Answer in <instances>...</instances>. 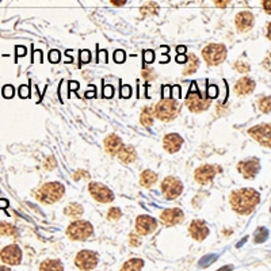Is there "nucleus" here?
Here are the masks:
<instances>
[{
  "label": "nucleus",
  "mask_w": 271,
  "mask_h": 271,
  "mask_svg": "<svg viewBox=\"0 0 271 271\" xmlns=\"http://www.w3.org/2000/svg\"><path fill=\"white\" fill-rule=\"evenodd\" d=\"M229 202L233 211L237 214H251L255 207L259 205L260 195L254 189H237L231 193Z\"/></svg>",
  "instance_id": "1"
},
{
  "label": "nucleus",
  "mask_w": 271,
  "mask_h": 271,
  "mask_svg": "<svg viewBox=\"0 0 271 271\" xmlns=\"http://www.w3.org/2000/svg\"><path fill=\"white\" fill-rule=\"evenodd\" d=\"M65 193L64 184L60 182H49L42 184L39 189L34 193L35 198L42 203H54L63 198Z\"/></svg>",
  "instance_id": "2"
},
{
  "label": "nucleus",
  "mask_w": 271,
  "mask_h": 271,
  "mask_svg": "<svg viewBox=\"0 0 271 271\" xmlns=\"http://www.w3.org/2000/svg\"><path fill=\"white\" fill-rule=\"evenodd\" d=\"M153 111H155V117L157 119L168 122V121H172L178 117V114L180 113V103L171 97H164L155 106Z\"/></svg>",
  "instance_id": "3"
},
{
  "label": "nucleus",
  "mask_w": 271,
  "mask_h": 271,
  "mask_svg": "<svg viewBox=\"0 0 271 271\" xmlns=\"http://www.w3.org/2000/svg\"><path fill=\"white\" fill-rule=\"evenodd\" d=\"M186 106L193 113H202V111H205V110L209 108V106H210V99L203 98V95L198 91L197 84L193 83L191 88L187 92V97H186Z\"/></svg>",
  "instance_id": "4"
},
{
  "label": "nucleus",
  "mask_w": 271,
  "mask_h": 271,
  "mask_svg": "<svg viewBox=\"0 0 271 271\" xmlns=\"http://www.w3.org/2000/svg\"><path fill=\"white\" fill-rule=\"evenodd\" d=\"M202 57L210 67L220 65L227 59V48L222 43H209L202 50Z\"/></svg>",
  "instance_id": "5"
},
{
  "label": "nucleus",
  "mask_w": 271,
  "mask_h": 271,
  "mask_svg": "<svg viewBox=\"0 0 271 271\" xmlns=\"http://www.w3.org/2000/svg\"><path fill=\"white\" fill-rule=\"evenodd\" d=\"M67 235L70 240H76V241H81V240H87L94 235V228L88 221H83V220H77V221L70 222L68 228H67Z\"/></svg>",
  "instance_id": "6"
},
{
  "label": "nucleus",
  "mask_w": 271,
  "mask_h": 271,
  "mask_svg": "<svg viewBox=\"0 0 271 271\" xmlns=\"http://www.w3.org/2000/svg\"><path fill=\"white\" fill-rule=\"evenodd\" d=\"M248 135L265 148H271V124H259L248 130Z\"/></svg>",
  "instance_id": "7"
},
{
  "label": "nucleus",
  "mask_w": 271,
  "mask_h": 271,
  "mask_svg": "<svg viewBox=\"0 0 271 271\" xmlns=\"http://www.w3.org/2000/svg\"><path fill=\"white\" fill-rule=\"evenodd\" d=\"M88 191L95 201L101 203H108L114 201V193L108 189L107 186L99 183V182H91L88 184Z\"/></svg>",
  "instance_id": "8"
},
{
  "label": "nucleus",
  "mask_w": 271,
  "mask_h": 271,
  "mask_svg": "<svg viewBox=\"0 0 271 271\" xmlns=\"http://www.w3.org/2000/svg\"><path fill=\"white\" fill-rule=\"evenodd\" d=\"M162 191L167 200H175L183 191V183L175 176H167L163 180Z\"/></svg>",
  "instance_id": "9"
},
{
  "label": "nucleus",
  "mask_w": 271,
  "mask_h": 271,
  "mask_svg": "<svg viewBox=\"0 0 271 271\" xmlns=\"http://www.w3.org/2000/svg\"><path fill=\"white\" fill-rule=\"evenodd\" d=\"M75 265L77 266V269H80L83 271L92 270L98 265V255L90 251V249H83L76 255Z\"/></svg>",
  "instance_id": "10"
},
{
  "label": "nucleus",
  "mask_w": 271,
  "mask_h": 271,
  "mask_svg": "<svg viewBox=\"0 0 271 271\" xmlns=\"http://www.w3.org/2000/svg\"><path fill=\"white\" fill-rule=\"evenodd\" d=\"M221 171V168L218 166H211V164H205V166H201L195 169L194 179L197 183L200 184H207L210 183L213 178L216 176L217 173Z\"/></svg>",
  "instance_id": "11"
},
{
  "label": "nucleus",
  "mask_w": 271,
  "mask_h": 271,
  "mask_svg": "<svg viewBox=\"0 0 271 271\" xmlns=\"http://www.w3.org/2000/svg\"><path fill=\"white\" fill-rule=\"evenodd\" d=\"M0 259L4 265L16 266L21 263L22 260V251L16 244H10L5 245L4 248L0 251Z\"/></svg>",
  "instance_id": "12"
},
{
  "label": "nucleus",
  "mask_w": 271,
  "mask_h": 271,
  "mask_svg": "<svg viewBox=\"0 0 271 271\" xmlns=\"http://www.w3.org/2000/svg\"><path fill=\"white\" fill-rule=\"evenodd\" d=\"M260 169V163L256 157L245 159L237 164V171L244 179H254Z\"/></svg>",
  "instance_id": "13"
},
{
  "label": "nucleus",
  "mask_w": 271,
  "mask_h": 271,
  "mask_svg": "<svg viewBox=\"0 0 271 271\" xmlns=\"http://www.w3.org/2000/svg\"><path fill=\"white\" fill-rule=\"evenodd\" d=\"M136 233L141 236H146L149 233L155 232L157 228V220L151 216H138L136 218Z\"/></svg>",
  "instance_id": "14"
},
{
  "label": "nucleus",
  "mask_w": 271,
  "mask_h": 271,
  "mask_svg": "<svg viewBox=\"0 0 271 271\" xmlns=\"http://www.w3.org/2000/svg\"><path fill=\"white\" fill-rule=\"evenodd\" d=\"M255 16L251 11H240L236 18H235V25L237 32L247 33L249 32L252 26H254Z\"/></svg>",
  "instance_id": "15"
},
{
  "label": "nucleus",
  "mask_w": 271,
  "mask_h": 271,
  "mask_svg": "<svg viewBox=\"0 0 271 271\" xmlns=\"http://www.w3.org/2000/svg\"><path fill=\"white\" fill-rule=\"evenodd\" d=\"M184 214L183 211L178 209V207H173V209H166V210L162 211L160 214V221L167 225V227H172V225H176V224H180L183 222Z\"/></svg>",
  "instance_id": "16"
},
{
  "label": "nucleus",
  "mask_w": 271,
  "mask_h": 271,
  "mask_svg": "<svg viewBox=\"0 0 271 271\" xmlns=\"http://www.w3.org/2000/svg\"><path fill=\"white\" fill-rule=\"evenodd\" d=\"M189 233L191 237L197 240V241H202L207 237L209 235V228L206 227L205 221L202 220H194V221L190 224Z\"/></svg>",
  "instance_id": "17"
},
{
  "label": "nucleus",
  "mask_w": 271,
  "mask_h": 271,
  "mask_svg": "<svg viewBox=\"0 0 271 271\" xmlns=\"http://www.w3.org/2000/svg\"><path fill=\"white\" fill-rule=\"evenodd\" d=\"M103 145H104V151L107 152L110 156H117L119 151L124 148V142L117 135H108L103 141Z\"/></svg>",
  "instance_id": "18"
},
{
  "label": "nucleus",
  "mask_w": 271,
  "mask_h": 271,
  "mask_svg": "<svg viewBox=\"0 0 271 271\" xmlns=\"http://www.w3.org/2000/svg\"><path fill=\"white\" fill-rule=\"evenodd\" d=\"M163 145H164V149L168 153H175V152H178L182 148V145H183V138L178 133H169V135L164 136Z\"/></svg>",
  "instance_id": "19"
},
{
  "label": "nucleus",
  "mask_w": 271,
  "mask_h": 271,
  "mask_svg": "<svg viewBox=\"0 0 271 271\" xmlns=\"http://www.w3.org/2000/svg\"><path fill=\"white\" fill-rule=\"evenodd\" d=\"M255 87H256V84H255V81L252 79H249V77H241L235 84V91L238 95H249L255 90Z\"/></svg>",
  "instance_id": "20"
},
{
  "label": "nucleus",
  "mask_w": 271,
  "mask_h": 271,
  "mask_svg": "<svg viewBox=\"0 0 271 271\" xmlns=\"http://www.w3.org/2000/svg\"><path fill=\"white\" fill-rule=\"evenodd\" d=\"M119 159V162L124 163V164H130L133 163L137 159V153H136L135 148L132 145H124V148L119 151V153L117 155Z\"/></svg>",
  "instance_id": "21"
},
{
  "label": "nucleus",
  "mask_w": 271,
  "mask_h": 271,
  "mask_svg": "<svg viewBox=\"0 0 271 271\" xmlns=\"http://www.w3.org/2000/svg\"><path fill=\"white\" fill-rule=\"evenodd\" d=\"M157 180V173L153 172L152 169H145L142 171L140 175V184L145 189H149L153 184L156 183Z\"/></svg>",
  "instance_id": "22"
},
{
  "label": "nucleus",
  "mask_w": 271,
  "mask_h": 271,
  "mask_svg": "<svg viewBox=\"0 0 271 271\" xmlns=\"http://www.w3.org/2000/svg\"><path fill=\"white\" fill-rule=\"evenodd\" d=\"M39 271H64V267L59 259H46L39 265Z\"/></svg>",
  "instance_id": "23"
},
{
  "label": "nucleus",
  "mask_w": 271,
  "mask_h": 271,
  "mask_svg": "<svg viewBox=\"0 0 271 271\" xmlns=\"http://www.w3.org/2000/svg\"><path fill=\"white\" fill-rule=\"evenodd\" d=\"M153 117H155V111L152 110V107L146 106V107L142 108V111H141L140 122L144 125L145 128H151L152 125H153Z\"/></svg>",
  "instance_id": "24"
},
{
  "label": "nucleus",
  "mask_w": 271,
  "mask_h": 271,
  "mask_svg": "<svg viewBox=\"0 0 271 271\" xmlns=\"http://www.w3.org/2000/svg\"><path fill=\"white\" fill-rule=\"evenodd\" d=\"M144 267V260L140 258H135V259H129L128 262H125L121 271H141V269Z\"/></svg>",
  "instance_id": "25"
},
{
  "label": "nucleus",
  "mask_w": 271,
  "mask_h": 271,
  "mask_svg": "<svg viewBox=\"0 0 271 271\" xmlns=\"http://www.w3.org/2000/svg\"><path fill=\"white\" fill-rule=\"evenodd\" d=\"M198 67H200V60H198V57L195 54H190L189 57H187V65H186V68L183 69V75L187 76L194 73L198 69Z\"/></svg>",
  "instance_id": "26"
},
{
  "label": "nucleus",
  "mask_w": 271,
  "mask_h": 271,
  "mask_svg": "<svg viewBox=\"0 0 271 271\" xmlns=\"http://www.w3.org/2000/svg\"><path fill=\"white\" fill-rule=\"evenodd\" d=\"M64 213L69 217H79L83 214V206L77 202H72L64 209Z\"/></svg>",
  "instance_id": "27"
},
{
  "label": "nucleus",
  "mask_w": 271,
  "mask_h": 271,
  "mask_svg": "<svg viewBox=\"0 0 271 271\" xmlns=\"http://www.w3.org/2000/svg\"><path fill=\"white\" fill-rule=\"evenodd\" d=\"M0 236H16V228L8 222H0Z\"/></svg>",
  "instance_id": "28"
},
{
  "label": "nucleus",
  "mask_w": 271,
  "mask_h": 271,
  "mask_svg": "<svg viewBox=\"0 0 271 271\" xmlns=\"http://www.w3.org/2000/svg\"><path fill=\"white\" fill-rule=\"evenodd\" d=\"M140 12L142 16H151V15H156L159 12V7L155 3H148V4H144L140 8Z\"/></svg>",
  "instance_id": "29"
},
{
  "label": "nucleus",
  "mask_w": 271,
  "mask_h": 271,
  "mask_svg": "<svg viewBox=\"0 0 271 271\" xmlns=\"http://www.w3.org/2000/svg\"><path fill=\"white\" fill-rule=\"evenodd\" d=\"M258 107L262 113H270L271 111V97H260L258 101Z\"/></svg>",
  "instance_id": "30"
},
{
  "label": "nucleus",
  "mask_w": 271,
  "mask_h": 271,
  "mask_svg": "<svg viewBox=\"0 0 271 271\" xmlns=\"http://www.w3.org/2000/svg\"><path fill=\"white\" fill-rule=\"evenodd\" d=\"M122 217V211L119 207H110L107 211V220L110 221H118L119 218Z\"/></svg>",
  "instance_id": "31"
},
{
  "label": "nucleus",
  "mask_w": 271,
  "mask_h": 271,
  "mask_svg": "<svg viewBox=\"0 0 271 271\" xmlns=\"http://www.w3.org/2000/svg\"><path fill=\"white\" fill-rule=\"evenodd\" d=\"M235 69L240 73H245V72H249V64L244 63L243 60H238L235 63Z\"/></svg>",
  "instance_id": "32"
},
{
  "label": "nucleus",
  "mask_w": 271,
  "mask_h": 271,
  "mask_svg": "<svg viewBox=\"0 0 271 271\" xmlns=\"http://www.w3.org/2000/svg\"><path fill=\"white\" fill-rule=\"evenodd\" d=\"M142 77L145 79L146 81H153L156 79V73L153 69H144L142 70Z\"/></svg>",
  "instance_id": "33"
},
{
  "label": "nucleus",
  "mask_w": 271,
  "mask_h": 271,
  "mask_svg": "<svg viewBox=\"0 0 271 271\" xmlns=\"http://www.w3.org/2000/svg\"><path fill=\"white\" fill-rule=\"evenodd\" d=\"M81 178L90 179V173L87 172V171H83V169H79V171H76V172L73 173V179H75V180H80Z\"/></svg>",
  "instance_id": "34"
},
{
  "label": "nucleus",
  "mask_w": 271,
  "mask_h": 271,
  "mask_svg": "<svg viewBox=\"0 0 271 271\" xmlns=\"http://www.w3.org/2000/svg\"><path fill=\"white\" fill-rule=\"evenodd\" d=\"M113 57L117 63H124L125 59H126V54H125L124 50H117V52H114Z\"/></svg>",
  "instance_id": "35"
},
{
  "label": "nucleus",
  "mask_w": 271,
  "mask_h": 271,
  "mask_svg": "<svg viewBox=\"0 0 271 271\" xmlns=\"http://www.w3.org/2000/svg\"><path fill=\"white\" fill-rule=\"evenodd\" d=\"M43 167L46 168V169H53L56 167V160H54L53 156H49L45 163H43Z\"/></svg>",
  "instance_id": "36"
},
{
  "label": "nucleus",
  "mask_w": 271,
  "mask_h": 271,
  "mask_svg": "<svg viewBox=\"0 0 271 271\" xmlns=\"http://www.w3.org/2000/svg\"><path fill=\"white\" fill-rule=\"evenodd\" d=\"M129 243L130 245H133V247L140 245V237H138V235H137V233H130Z\"/></svg>",
  "instance_id": "37"
},
{
  "label": "nucleus",
  "mask_w": 271,
  "mask_h": 271,
  "mask_svg": "<svg viewBox=\"0 0 271 271\" xmlns=\"http://www.w3.org/2000/svg\"><path fill=\"white\" fill-rule=\"evenodd\" d=\"M60 52L59 50H52V52H49V60L52 61V63H57L60 61Z\"/></svg>",
  "instance_id": "38"
},
{
  "label": "nucleus",
  "mask_w": 271,
  "mask_h": 271,
  "mask_svg": "<svg viewBox=\"0 0 271 271\" xmlns=\"http://www.w3.org/2000/svg\"><path fill=\"white\" fill-rule=\"evenodd\" d=\"M3 95L4 98H12L14 97V87L12 86H5L3 88Z\"/></svg>",
  "instance_id": "39"
},
{
  "label": "nucleus",
  "mask_w": 271,
  "mask_h": 271,
  "mask_svg": "<svg viewBox=\"0 0 271 271\" xmlns=\"http://www.w3.org/2000/svg\"><path fill=\"white\" fill-rule=\"evenodd\" d=\"M91 60V53L88 50H83L80 52V61L81 63H88Z\"/></svg>",
  "instance_id": "40"
},
{
  "label": "nucleus",
  "mask_w": 271,
  "mask_h": 271,
  "mask_svg": "<svg viewBox=\"0 0 271 271\" xmlns=\"http://www.w3.org/2000/svg\"><path fill=\"white\" fill-rule=\"evenodd\" d=\"M153 59H155V54H153L152 50H145V52H144V61H145V63H152Z\"/></svg>",
  "instance_id": "41"
},
{
  "label": "nucleus",
  "mask_w": 271,
  "mask_h": 271,
  "mask_svg": "<svg viewBox=\"0 0 271 271\" xmlns=\"http://www.w3.org/2000/svg\"><path fill=\"white\" fill-rule=\"evenodd\" d=\"M113 92H114V88L111 86H106L104 88H103V95H104L106 98L113 97Z\"/></svg>",
  "instance_id": "42"
},
{
  "label": "nucleus",
  "mask_w": 271,
  "mask_h": 271,
  "mask_svg": "<svg viewBox=\"0 0 271 271\" xmlns=\"http://www.w3.org/2000/svg\"><path fill=\"white\" fill-rule=\"evenodd\" d=\"M263 8L267 14H271V0H267V1H263Z\"/></svg>",
  "instance_id": "43"
},
{
  "label": "nucleus",
  "mask_w": 271,
  "mask_h": 271,
  "mask_svg": "<svg viewBox=\"0 0 271 271\" xmlns=\"http://www.w3.org/2000/svg\"><path fill=\"white\" fill-rule=\"evenodd\" d=\"M130 91H132V90H130L129 86L122 87V97H124V98H129L130 97Z\"/></svg>",
  "instance_id": "44"
},
{
  "label": "nucleus",
  "mask_w": 271,
  "mask_h": 271,
  "mask_svg": "<svg viewBox=\"0 0 271 271\" xmlns=\"http://www.w3.org/2000/svg\"><path fill=\"white\" fill-rule=\"evenodd\" d=\"M217 95V87H209V97L214 98Z\"/></svg>",
  "instance_id": "45"
},
{
  "label": "nucleus",
  "mask_w": 271,
  "mask_h": 271,
  "mask_svg": "<svg viewBox=\"0 0 271 271\" xmlns=\"http://www.w3.org/2000/svg\"><path fill=\"white\" fill-rule=\"evenodd\" d=\"M266 34H267V38L271 41V22L267 25V29H266Z\"/></svg>",
  "instance_id": "46"
},
{
  "label": "nucleus",
  "mask_w": 271,
  "mask_h": 271,
  "mask_svg": "<svg viewBox=\"0 0 271 271\" xmlns=\"http://www.w3.org/2000/svg\"><path fill=\"white\" fill-rule=\"evenodd\" d=\"M186 60H187V57H186L184 54H180V56L178 54V57H176V61H178V63H184Z\"/></svg>",
  "instance_id": "47"
},
{
  "label": "nucleus",
  "mask_w": 271,
  "mask_h": 271,
  "mask_svg": "<svg viewBox=\"0 0 271 271\" xmlns=\"http://www.w3.org/2000/svg\"><path fill=\"white\" fill-rule=\"evenodd\" d=\"M228 3H229V1H214V4H216L217 7H227Z\"/></svg>",
  "instance_id": "48"
},
{
  "label": "nucleus",
  "mask_w": 271,
  "mask_h": 271,
  "mask_svg": "<svg viewBox=\"0 0 271 271\" xmlns=\"http://www.w3.org/2000/svg\"><path fill=\"white\" fill-rule=\"evenodd\" d=\"M110 3H111L113 5H117V7H119V5H124L126 1H125V0H121V1H114V0H111Z\"/></svg>",
  "instance_id": "49"
},
{
  "label": "nucleus",
  "mask_w": 271,
  "mask_h": 271,
  "mask_svg": "<svg viewBox=\"0 0 271 271\" xmlns=\"http://www.w3.org/2000/svg\"><path fill=\"white\" fill-rule=\"evenodd\" d=\"M25 91H26V87L22 86V87H21V97H22V98L29 97V94H26V92H25Z\"/></svg>",
  "instance_id": "50"
},
{
  "label": "nucleus",
  "mask_w": 271,
  "mask_h": 271,
  "mask_svg": "<svg viewBox=\"0 0 271 271\" xmlns=\"http://www.w3.org/2000/svg\"><path fill=\"white\" fill-rule=\"evenodd\" d=\"M176 50H178V53L183 54L184 52H186V48H184V46H178V48H176Z\"/></svg>",
  "instance_id": "51"
},
{
  "label": "nucleus",
  "mask_w": 271,
  "mask_h": 271,
  "mask_svg": "<svg viewBox=\"0 0 271 271\" xmlns=\"http://www.w3.org/2000/svg\"><path fill=\"white\" fill-rule=\"evenodd\" d=\"M0 271H11L8 267H5V266H0Z\"/></svg>",
  "instance_id": "52"
},
{
  "label": "nucleus",
  "mask_w": 271,
  "mask_h": 271,
  "mask_svg": "<svg viewBox=\"0 0 271 271\" xmlns=\"http://www.w3.org/2000/svg\"><path fill=\"white\" fill-rule=\"evenodd\" d=\"M270 56H271V54H270Z\"/></svg>",
  "instance_id": "53"
}]
</instances>
